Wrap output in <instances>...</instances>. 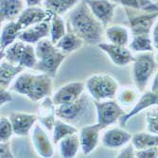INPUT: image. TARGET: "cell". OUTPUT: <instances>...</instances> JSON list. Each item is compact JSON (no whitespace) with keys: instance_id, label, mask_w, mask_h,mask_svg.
Returning a JSON list of instances; mask_svg holds the SVG:
<instances>
[{"instance_id":"f546056e","label":"cell","mask_w":158,"mask_h":158,"mask_svg":"<svg viewBox=\"0 0 158 158\" xmlns=\"http://www.w3.org/2000/svg\"><path fill=\"white\" fill-rule=\"evenodd\" d=\"M133 52L144 53V52H152L154 48L153 43L152 40L151 34H140L133 35L130 44L128 46Z\"/></svg>"},{"instance_id":"e575fe53","label":"cell","mask_w":158,"mask_h":158,"mask_svg":"<svg viewBox=\"0 0 158 158\" xmlns=\"http://www.w3.org/2000/svg\"><path fill=\"white\" fill-rule=\"evenodd\" d=\"M146 128L148 132L158 135V107L146 113Z\"/></svg>"},{"instance_id":"ac0fdd59","label":"cell","mask_w":158,"mask_h":158,"mask_svg":"<svg viewBox=\"0 0 158 158\" xmlns=\"http://www.w3.org/2000/svg\"><path fill=\"white\" fill-rule=\"evenodd\" d=\"M37 117L38 123H40L48 132H52L57 119V106L54 103L51 96L45 98L40 102Z\"/></svg>"},{"instance_id":"1f68e13d","label":"cell","mask_w":158,"mask_h":158,"mask_svg":"<svg viewBox=\"0 0 158 158\" xmlns=\"http://www.w3.org/2000/svg\"><path fill=\"white\" fill-rule=\"evenodd\" d=\"M67 32L66 22L63 19L62 15L53 14L50 19V35L49 38L53 44H56Z\"/></svg>"},{"instance_id":"603a6c76","label":"cell","mask_w":158,"mask_h":158,"mask_svg":"<svg viewBox=\"0 0 158 158\" xmlns=\"http://www.w3.org/2000/svg\"><path fill=\"white\" fill-rule=\"evenodd\" d=\"M22 31L23 28L17 20L4 23L1 28V35H0V50L1 52H3L9 46L19 39V35Z\"/></svg>"},{"instance_id":"f6af8a7d","label":"cell","mask_w":158,"mask_h":158,"mask_svg":"<svg viewBox=\"0 0 158 158\" xmlns=\"http://www.w3.org/2000/svg\"><path fill=\"white\" fill-rule=\"evenodd\" d=\"M156 60H157V62H158V49H157V52H156Z\"/></svg>"},{"instance_id":"83f0119b","label":"cell","mask_w":158,"mask_h":158,"mask_svg":"<svg viewBox=\"0 0 158 158\" xmlns=\"http://www.w3.org/2000/svg\"><path fill=\"white\" fill-rule=\"evenodd\" d=\"M140 95L141 92L136 86L127 85L119 87L116 96V99L123 108H132L136 103Z\"/></svg>"},{"instance_id":"8fae6325","label":"cell","mask_w":158,"mask_h":158,"mask_svg":"<svg viewBox=\"0 0 158 158\" xmlns=\"http://www.w3.org/2000/svg\"><path fill=\"white\" fill-rule=\"evenodd\" d=\"M103 129L97 122L82 126L79 131V138L81 142V150L83 154L88 155L92 153L100 142V133Z\"/></svg>"},{"instance_id":"74e56055","label":"cell","mask_w":158,"mask_h":158,"mask_svg":"<svg viewBox=\"0 0 158 158\" xmlns=\"http://www.w3.org/2000/svg\"><path fill=\"white\" fill-rule=\"evenodd\" d=\"M119 150L120 151L117 155V157H118V158H134V157H135L136 149L132 144V142H131V144L128 143L127 145H125L124 147H122Z\"/></svg>"},{"instance_id":"7a4b0ae2","label":"cell","mask_w":158,"mask_h":158,"mask_svg":"<svg viewBox=\"0 0 158 158\" xmlns=\"http://www.w3.org/2000/svg\"><path fill=\"white\" fill-rule=\"evenodd\" d=\"M53 78L41 72L23 71L10 85V89L25 96L33 102H40L47 97L52 96Z\"/></svg>"},{"instance_id":"2e32d148","label":"cell","mask_w":158,"mask_h":158,"mask_svg":"<svg viewBox=\"0 0 158 158\" xmlns=\"http://www.w3.org/2000/svg\"><path fill=\"white\" fill-rule=\"evenodd\" d=\"M98 20L107 27L112 23L118 4L112 0H84Z\"/></svg>"},{"instance_id":"7bdbcfd3","label":"cell","mask_w":158,"mask_h":158,"mask_svg":"<svg viewBox=\"0 0 158 158\" xmlns=\"http://www.w3.org/2000/svg\"><path fill=\"white\" fill-rule=\"evenodd\" d=\"M151 90H152L155 93H158V70H157V72H155V74H154Z\"/></svg>"},{"instance_id":"d4e9b609","label":"cell","mask_w":158,"mask_h":158,"mask_svg":"<svg viewBox=\"0 0 158 158\" xmlns=\"http://www.w3.org/2000/svg\"><path fill=\"white\" fill-rule=\"evenodd\" d=\"M84 44H85V42L81 38H80L75 33L67 31L65 35L63 36L58 42H57L55 46L60 51H62L65 55H68L81 49Z\"/></svg>"},{"instance_id":"60d3db41","label":"cell","mask_w":158,"mask_h":158,"mask_svg":"<svg viewBox=\"0 0 158 158\" xmlns=\"http://www.w3.org/2000/svg\"><path fill=\"white\" fill-rule=\"evenodd\" d=\"M112 1L122 5L124 8L138 10V0H112Z\"/></svg>"},{"instance_id":"30bf717a","label":"cell","mask_w":158,"mask_h":158,"mask_svg":"<svg viewBox=\"0 0 158 158\" xmlns=\"http://www.w3.org/2000/svg\"><path fill=\"white\" fill-rule=\"evenodd\" d=\"M48 131L37 123L32 129L31 142L36 153L44 158H50L54 155V142L48 135Z\"/></svg>"},{"instance_id":"d6986e66","label":"cell","mask_w":158,"mask_h":158,"mask_svg":"<svg viewBox=\"0 0 158 158\" xmlns=\"http://www.w3.org/2000/svg\"><path fill=\"white\" fill-rule=\"evenodd\" d=\"M53 14L46 10L44 7L37 6H27L23 12L20 14L17 21L21 25L23 30L31 27L33 25L39 24L45 20L51 19Z\"/></svg>"},{"instance_id":"5bb4252c","label":"cell","mask_w":158,"mask_h":158,"mask_svg":"<svg viewBox=\"0 0 158 158\" xmlns=\"http://www.w3.org/2000/svg\"><path fill=\"white\" fill-rule=\"evenodd\" d=\"M133 135L120 127L106 128L103 132L100 142L103 147L111 150L121 149L132 141Z\"/></svg>"},{"instance_id":"e0dca14e","label":"cell","mask_w":158,"mask_h":158,"mask_svg":"<svg viewBox=\"0 0 158 158\" xmlns=\"http://www.w3.org/2000/svg\"><path fill=\"white\" fill-rule=\"evenodd\" d=\"M151 107H158V93H155L152 90L144 91L143 93H141L136 103L128 112H126V114L120 118V125L124 126L131 118L135 117L136 114Z\"/></svg>"},{"instance_id":"ee69618b","label":"cell","mask_w":158,"mask_h":158,"mask_svg":"<svg viewBox=\"0 0 158 158\" xmlns=\"http://www.w3.org/2000/svg\"><path fill=\"white\" fill-rule=\"evenodd\" d=\"M27 6H37L42 4L43 0H25Z\"/></svg>"},{"instance_id":"d590c367","label":"cell","mask_w":158,"mask_h":158,"mask_svg":"<svg viewBox=\"0 0 158 158\" xmlns=\"http://www.w3.org/2000/svg\"><path fill=\"white\" fill-rule=\"evenodd\" d=\"M138 10L142 12H158V2L152 0H138Z\"/></svg>"},{"instance_id":"7402d4cb","label":"cell","mask_w":158,"mask_h":158,"mask_svg":"<svg viewBox=\"0 0 158 158\" xmlns=\"http://www.w3.org/2000/svg\"><path fill=\"white\" fill-rule=\"evenodd\" d=\"M26 68L2 59L0 64V88H10L15 79Z\"/></svg>"},{"instance_id":"44dd1931","label":"cell","mask_w":158,"mask_h":158,"mask_svg":"<svg viewBox=\"0 0 158 158\" xmlns=\"http://www.w3.org/2000/svg\"><path fill=\"white\" fill-rule=\"evenodd\" d=\"M27 6L25 0H0L1 23L17 20Z\"/></svg>"},{"instance_id":"4fadbf2b","label":"cell","mask_w":158,"mask_h":158,"mask_svg":"<svg viewBox=\"0 0 158 158\" xmlns=\"http://www.w3.org/2000/svg\"><path fill=\"white\" fill-rule=\"evenodd\" d=\"M9 118L13 127L14 135L20 137L27 136L38 122L37 114L32 113L13 112Z\"/></svg>"},{"instance_id":"277c9868","label":"cell","mask_w":158,"mask_h":158,"mask_svg":"<svg viewBox=\"0 0 158 158\" xmlns=\"http://www.w3.org/2000/svg\"><path fill=\"white\" fill-rule=\"evenodd\" d=\"M133 64L132 76L135 86L143 93L146 90L151 79L155 74L157 68V60L152 52L138 53Z\"/></svg>"},{"instance_id":"ba28073f","label":"cell","mask_w":158,"mask_h":158,"mask_svg":"<svg viewBox=\"0 0 158 158\" xmlns=\"http://www.w3.org/2000/svg\"><path fill=\"white\" fill-rule=\"evenodd\" d=\"M98 48L109 58L113 64L121 67L126 66L135 60V55L129 47L114 45L109 42H102L98 45Z\"/></svg>"},{"instance_id":"8d00e7d4","label":"cell","mask_w":158,"mask_h":158,"mask_svg":"<svg viewBox=\"0 0 158 158\" xmlns=\"http://www.w3.org/2000/svg\"><path fill=\"white\" fill-rule=\"evenodd\" d=\"M135 157L137 158H158V147H150L136 150Z\"/></svg>"},{"instance_id":"f1b7e54d","label":"cell","mask_w":158,"mask_h":158,"mask_svg":"<svg viewBox=\"0 0 158 158\" xmlns=\"http://www.w3.org/2000/svg\"><path fill=\"white\" fill-rule=\"evenodd\" d=\"M51 133H52V140L54 142V144L57 145L63 138L71 135L77 134L79 133V131L75 125L57 118Z\"/></svg>"},{"instance_id":"7c38bea8","label":"cell","mask_w":158,"mask_h":158,"mask_svg":"<svg viewBox=\"0 0 158 158\" xmlns=\"http://www.w3.org/2000/svg\"><path fill=\"white\" fill-rule=\"evenodd\" d=\"M66 56L67 55L55 48L51 52L38 59V62L33 70L37 71V72L45 73L54 79L57 76L61 65L64 62Z\"/></svg>"},{"instance_id":"3957f363","label":"cell","mask_w":158,"mask_h":158,"mask_svg":"<svg viewBox=\"0 0 158 158\" xmlns=\"http://www.w3.org/2000/svg\"><path fill=\"white\" fill-rule=\"evenodd\" d=\"M118 89V81L108 73L93 74L85 81V90L93 102L116 98Z\"/></svg>"},{"instance_id":"52a82bcc","label":"cell","mask_w":158,"mask_h":158,"mask_svg":"<svg viewBox=\"0 0 158 158\" xmlns=\"http://www.w3.org/2000/svg\"><path fill=\"white\" fill-rule=\"evenodd\" d=\"M88 109V97L86 95H82L74 102L57 106V118L76 126L84 118Z\"/></svg>"},{"instance_id":"ab89813d","label":"cell","mask_w":158,"mask_h":158,"mask_svg":"<svg viewBox=\"0 0 158 158\" xmlns=\"http://www.w3.org/2000/svg\"><path fill=\"white\" fill-rule=\"evenodd\" d=\"M0 157L1 158H12V157H14L10 141H4V142L0 143Z\"/></svg>"},{"instance_id":"9c48e42d","label":"cell","mask_w":158,"mask_h":158,"mask_svg":"<svg viewBox=\"0 0 158 158\" xmlns=\"http://www.w3.org/2000/svg\"><path fill=\"white\" fill-rule=\"evenodd\" d=\"M85 90V82L82 81H71L64 84L56 90L51 98L56 106L67 104L78 100Z\"/></svg>"},{"instance_id":"836d02e7","label":"cell","mask_w":158,"mask_h":158,"mask_svg":"<svg viewBox=\"0 0 158 158\" xmlns=\"http://www.w3.org/2000/svg\"><path fill=\"white\" fill-rule=\"evenodd\" d=\"M34 47H35V52H36L37 59H40L42 57H44L45 55L51 52L56 48L55 44H53L50 38L42 39Z\"/></svg>"},{"instance_id":"4316f807","label":"cell","mask_w":158,"mask_h":158,"mask_svg":"<svg viewBox=\"0 0 158 158\" xmlns=\"http://www.w3.org/2000/svg\"><path fill=\"white\" fill-rule=\"evenodd\" d=\"M81 0H43L42 5L52 14L64 15L75 8Z\"/></svg>"},{"instance_id":"ffe728a7","label":"cell","mask_w":158,"mask_h":158,"mask_svg":"<svg viewBox=\"0 0 158 158\" xmlns=\"http://www.w3.org/2000/svg\"><path fill=\"white\" fill-rule=\"evenodd\" d=\"M49 35H50V19H48L23 30L19 35V40L27 43V44L36 45L42 39L48 38Z\"/></svg>"},{"instance_id":"8992f818","label":"cell","mask_w":158,"mask_h":158,"mask_svg":"<svg viewBox=\"0 0 158 158\" xmlns=\"http://www.w3.org/2000/svg\"><path fill=\"white\" fill-rule=\"evenodd\" d=\"M94 106L96 109L97 123L99 124L103 130L118 121L119 122L120 118L126 114L124 108L116 98L94 102Z\"/></svg>"},{"instance_id":"484cf974","label":"cell","mask_w":158,"mask_h":158,"mask_svg":"<svg viewBox=\"0 0 158 158\" xmlns=\"http://www.w3.org/2000/svg\"><path fill=\"white\" fill-rule=\"evenodd\" d=\"M59 152L64 158H74L81 150L79 134H74L63 138L59 143Z\"/></svg>"},{"instance_id":"9a60e30c","label":"cell","mask_w":158,"mask_h":158,"mask_svg":"<svg viewBox=\"0 0 158 158\" xmlns=\"http://www.w3.org/2000/svg\"><path fill=\"white\" fill-rule=\"evenodd\" d=\"M127 15L130 23L131 33L133 35L151 34L153 25L158 19V12H142L138 15H133L127 11Z\"/></svg>"},{"instance_id":"5b68a950","label":"cell","mask_w":158,"mask_h":158,"mask_svg":"<svg viewBox=\"0 0 158 158\" xmlns=\"http://www.w3.org/2000/svg\"><path fill=\"white\" fill-rule=\"evenodd\" d=\"M2 59L32 70L38 62L34 45L27 44L19 39L1 52Z\"/></svg>"},{"instance_id":"4dcf8cb0","label":"cell","mask_w":158,"mask_h":158,"mask_svg":"<svg viewBox=\"0 0 158 158\" xmlns=\"http://www.w3.org/2000/svg\"><path fill=\"white\" fill-rule=\"evenodd\" d=\"M132 144L136 150L150 147H158V135L150 132H140L133 135Z\"/></svg>"},{"instance_id":"6da1fadb","label":"cell","mask_w":158,"mask_h":158,"mask_svg":"<svg viewBox=\"0 0 158 158\" xmlns=\"http://www.w3.org/2000/svg\"><path fill=\"white\" fill-rule=\"evenodd\" d=\"M67 31L75 33L86 44L98 45L105 34V27L93 14L84 0L66 14Z\"/></svg>"},{"instance_id":"cb8c5ba5","label":"cell","mask_w":158,"mask_h":158,"mask_svg":"<svg viewBox=\"0 0 158 158\" xmlns=\"http://www.w3.org/2000/svg\"><path fill=\"white\" fill-rule=\"evenodd\" d=\"M104 37L107 42L114 45H118L123 47H128L130 44V31L126 27L114 25L108 26L105 28Z\"/></svg>"},{"instance_id":"f35d334b","label":"cell","mask_w":158,"mask_h":158,"mask_svg":"<svg viewBox=\"0 0 158 158\" xmlns=\"http://www.w3.org/2000/svg\"><path fill=\"white\" fill-rule=\"evenodd\" d=\"M12 91L10 88H1L0 89V105L4 106L8 103H10L13 100Z\"/></svg>"},{"instance_id":"d6a6232c","label":"cell","mask_w":158,"mask_h":158,"mask_svg":"<svg viewBox=\"0 0 158 158\" xmlns=\"http://www.w3.org/2000/svg\"><path fill=\"white\" fill-rule=\"evenodd\" d=\"M13 135V127L10 118L2 116L0 118V141H10Z\"/></svg>"},{"instance_id":"b9f144b4","label":"cell","mask_w":158,"mask_h":158,"mask_svg":"<svg viewBox=\"0 0 158 158\" xmlns=\"http://www.w3.org/2000/svg\"><path fill=\"white\" fill-rule=\"evenodd\" d=\"M151 36H152V40L153 43V47L157 50L158 49V20H156V22L153 25Z\"/></svg>"}]
</instances>
